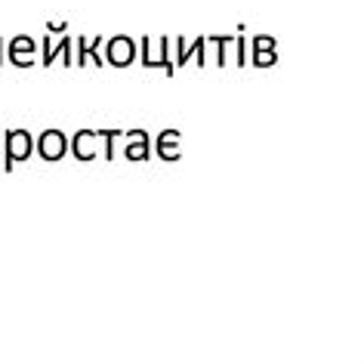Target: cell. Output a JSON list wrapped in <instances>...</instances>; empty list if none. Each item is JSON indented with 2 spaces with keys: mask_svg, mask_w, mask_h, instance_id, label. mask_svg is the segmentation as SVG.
Returning <instances> with one entry per match:
<instances>
[{
  "mask_svg": "<svg viewBox=\"0 0 364 364\" xmlns=\"http://www.w3.org/2000/svg\"><path fill=\"white\" fill-rule=\"evenodd\" d=\"M105 56H108V62H112V65L124 68V65H130L133 56H136V43H133L130 38H124V34H117V38L108 41Z\"/></svg>",
  "mask_w": 364,
  "mask_h": 364,
  "instance_id": "1",
  "label": "cell"
},
{
  "mask_svg": "<svg viewBox=\"0 0 364 364\" xmlns=\"http://www.w3.org/2000/svg\"><path fill=\"white\" fill-rule=\"evenodd\" d=\"M38 142H41V158L43 161H59L62 154H65V149H68V139L59 130H47Z\"/></svg>",
  "mask_w": 364,
  "mask_h": 364,
  "instance_id": "2",
  "label": "cell"
},
{
  "mask_svg": "<svg viewBox=\"0 0 364 364\" xmlns=\"http://www.w3.org/2000/svg\"><path fill=\"white\" fill-rule=\"evenodd\" d=\"M31 154V136L25 130H10L6 133V158L13 164L16 161H25Z\"/></svg>",
  "mask_w": 364,
  "mask_h": 364,
  "instance_id": "3",
  "label": "cell"
},
{
  "mask_svg": "<svg viewBox=\"0 0 364 364\" xmlns=\"http://www.w3.org/2000/svg\"><path fill=\"white\" fill-rule=\"evenodd\" d=\"M179 139V133H173V130H167V133H164L161 136V139H158V151H161V158H176V154L179 151H173V142H176Z\"/></svg>",
  "mask_w": 364,
  "mask_h": 364,
  "instance_id": "4",
  "label": "cell"
},
{
  "mask_svg": "<svg viewBox=\"0 0 364 364\" xmlns=\"http://www.w3.org/2000/svg\"><path fill=\"white\" fill-rule=\"evenodd\" d=\"M90 142H93V133H80L77 136V139H75V154H80V158H84V161H90V158H93V145H90Z\"/></svg>",
  "mask_w": 364,
  "mask_h": 364,
  "instance_id": "5",
  "label": "cell"
},
{
  "mask_svg": "<svg viewBox=\"0 0 364 364\" xmlns=\"http://www.w3.org/2000/svg\"><path fill=\"white\" fill-rule=\"evenodd\" d=\"M133 139H136V142L130 145V149H127V154L139 161V158H145V154H149V142H145V136H142V133H136Z\"/></svg>",
  "mask_w": 364,
  "mask_h": 364,
  "instance_id": "6",
  "label": "cell"
}]
</instances>
